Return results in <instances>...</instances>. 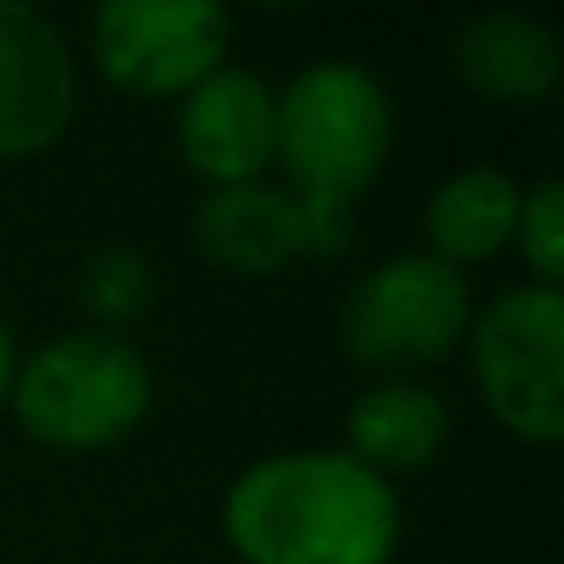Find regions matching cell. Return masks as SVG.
Segmentation results:
<instances>
[{
  "label": "cell",
  "instance_id": "5bb4252c",
  "mask_svg": "<svg viewBox=\"0 0 564 564\" xmlns=\"http://www.w3.org/2000/svg\"><path fill=\"white\" fill-rule=\"evenodd\" d=\"M514 249H520L531 282L558 289V276H564V188H558V177H542L536 188L520 194Z\"/></svg>",
  "mask_w": 564,
  "mask_h": 564
},
{
  "label": "cell",
  "instance_id": "2e32d148",
  "mask_svg": "<svg viewBox=\"0 0 564 564\" xmlns=\"http://www.w3.org/2000/svg\"><path fill=\"white\" fill-rule=\"evenodd\" d=\"M18 366H23V355H18V338H12V327H7V322H0V410H7V399H12Z\"/></svg>",
  "mask_w": 564,
  "mask_h": 564
},
{
  "label": "cell",
  "instance_id": "9a60e30c",
  "mask_svg": "<svg viewBox=\"0 0 564 564\" xmlns=\"http://www.w3.org/2000/svg\"><path fill=\"white\" fill-rule=\"evenodd\" d=\"M300 216V260H333L355 243V205L322 199V194H294Z\"/></svg>",
  "mask_w": 564,
  "mask_h": 564
},
{
  "label": "cell",
  "instance_id": "9c48e42d",
  "mask_svg": "<svg viewBox=\"0 0 564 564\" xmlns=\"http://www.w3.org/2000/svg\"><path fill=\"white\" fill-rule=\"evenodd\" d=\"M194 243L232 276H276L300 260V216L282 183L205 188L194 205Z\"/></svg>",
  "mask_w": 564,
  "mask_h": 564
},
{
  "label": "cell",
  "instance_id": "6da1fadb",
  "mask_svg": "<svg viewBox=\"0 0 564 564\" xmlns=\"http://www.w3.org/2000/svg\"><path fill=\"white\" fill-rule=\"evenodd\" d=\"M221 531L243 564H393L404 509L344 448H282L232 476Z\"/></svg>",
  "mask_w": 564,
  "mask_h": 564
},
{
  "label": "cell",
  "instance_id": "5b68a950",
  "mask_svg": "<svg viewBox=\"0 0 564 564\" xmlns=\"http://www.w3.org/2000/svg\"><path fill=\"white\" fill-rule=\"evenodd\" d=\"M470 316H476V300H470L465 271L443 265L426 249H410L371 265L349 289L338 338L366 371L399 377V371L448 360L465 344Z\"/></svg>",
  "mask_w": 564,
  "mask_h": 564
},
{
  "label": "cell",
  "instance_id": "7a4b0ae2",
  "mask_svg": "<svg viewBox=\"0 0 564 564\" xmlns=\"http://www.w3.org/2000/svg\"><path fill=\"white\" fill-rule=\"evenodd\" d=\"M155 404L150 360L117 333H62L40 344L12 382L7 410L56 454H106L139 432Z\"/></svg>",
  "mask_w": 564,
  "mask_h": 564
},
{
  "label": "cell",
  "instance_id": "30bf717a",
  "mask_svg": "<svg viewBox=\"0 0 564 564\" xmlns=\"http://www.w3.org/2000/svg\"><path fill=\"white\" fill-rule=\"evenodd\" d=\"M454 421H448V404L410 382V377H382L377 388H366L344 421V454L360 459L371 476L393 481V476H410V470H426L443 443H448Z\"/></svg>",
  "mask_w": 564,
  "mask_h": 564
},
{
  "label": "cell",
  "instance_id": "277c9868",
  "mask_svg": "<svg viewBox=\"0 0 564 564\" xmlns=\"http://www.w3.org/2000/svg\"><path fill=\"white\" fill-rule=\"evenodd\" d=\"M470 377L481 404L520 443L564 437V294L520 282L470 316Z\"/></svg>",
  "mask_w": 564,
  "mask_h": 564
},
{
  "label": "cell",
  "instance_id": "4fadbf2b",
  "mask_svg": "<svg viewBox=\"0 0 564 564\" xmlns=\"http://www.w3.org/2000/svg\"><path fill=\"white\" fill-rule=\"evenodd\" d=\"M73 294H78V311L89 316V333L122 338L133 322H144V311L155 300V271L133 243H106L78 265Z\"/></svg>",
  "mask_w": 564,
  "mask_h": 564
},
{
  "label": "cell",
  "instance_id": "7c38bea8",
  "mask_svg": "<svg viewBox=\"0 0 564 564\" xmlns=\"http://www.w3.org/2000/svg\"><path fill=\"white\" fill-rule=\"evenodd\" d=\"M520 194L525 188L503 166H465V172L443 177L432 188V199H426V216H421L426 254H437L454 271L503 254L514 243Z\"/></svg>",
  "mask_w": 564,
  "mask_h": 564
},
{
  "label": "cell",
  "instance_id": "8fae6325",
  "mask_svg": "<svg viewBox=\"0 0 564 564\" xmlns=\"http://www.w3.org/2000/svg\"><path fill=\"white\" fill-rule=\"evenodd\" d=\"M454 73L492 106H542L558 89V40L520 12H487L459 29Z\"/></svg>",
  "mask_w": 564,
  "mask_h": 564
},
{
  "label": "cell",
  "instance_id": "ba28073f",
  "mask_svg": "<svg viewBox=\"0 0 564 564\" xmlns=\"http://www.w3.org/2000/svg\"><path fill=\"white\" fill-rule=\"evenodd\" d=\"M177 150L205 188L260 183L276 161V95L249 67H216L177 100Z\"/></svg>",
  "mask_w": 564,
  "mask_h": 564
},
{
  "label": "cell",
  "instance_id": "8992f818",
  "mask_svg": "<svg viewBox=\"0 0 564 564\" xmlns=\"http://www.w3.org/2000/svg\"><path fill=\"white\" fill-rule=\"evenodd\" d=\"M232 18L210 0H106L89 18L95 73L133 100H183L227 67Z\"/></svg>",
  "mask_w": 564,
  "mask_h": 564
},
{
  "label": "cell",
  "instance_id": "52a82bcc",
  "mask_svg": "<svg viewBox=\"0 0 564 564\" xmlns=\"http://www.w3.org/2000/svg\"><path fill=\"white\" fill-rule=\"evenodd\" d=\"M78 117V62L67 34L34 12L0 0V161H29Z\"/></svg>",
  "mask_w": 564,
  "mask_h": 564
},
{
  "label": "cell",
  "instance_id": "3957f363",
  "mask_svg": "<svg viewBox=\"0 0 564 564\" xmlns=\"http://www.w3.org/2000/svg\"><path fill=\"white\" fill-rule=\"evenodd\" d=\"M393 155V100L360 62H316L276 89V161L289 194L355 205Z\"/></svg>",
  "mask_w": 564,
  "mask_h": 564
}]
</instances>
